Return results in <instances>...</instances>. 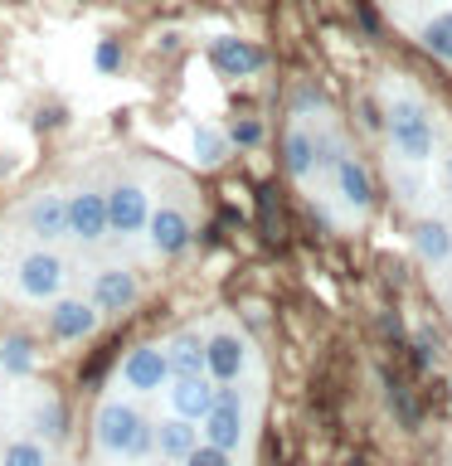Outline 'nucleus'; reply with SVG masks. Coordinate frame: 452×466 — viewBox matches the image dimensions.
Masks as SVG:
<instances>
[{
	"instance_id": "b1692460",
	"label": "nucleus",
	"mask_w": 452,
	"mask_h": 466,
	"mask_svg": "<svg viewBox=\"0 0 452 466\" xmlns=\"http://www.w3.org/2000/svg\"><path fill=\"white\" fill-rule=\"evenodd\" d=\"M0 466H54V447H44L39 437H15L0 447Z\"/></svg>"
},
{
	"instance_id": "423d86ee",
	"label": "nucleus",
	"mask_w": 452,
	"mask_h": 466,
	"mask_svg": "<svg viewBox=\"0 0 452 466\" xmlns=\"http://www.w3.org/2000/svg\"><path fill=\"white\" fill-rule=\"evenodd\" d=\"M10 282L15 291H20L25 301H39V306H49L54 297H64V282H68V262L54 253V248H29V253L15 258V268H10Z\"/></svg>"
},
{
	"instance_id": "f3484780",
	"label": "nucleus",
	"mask_w": 452,
	"mask_h": 466,
	"mask_svg": "<svg viewBox=\"0 0 452 466\" xmlns=\"http://www.w3.org/2000/svg\"><path fill=\"white\" fill-rule=\"evenodd\" d=\"M214 399H219V384H214L210 374H175L170 384H166L170 413L175 418H190V422H200L204 413H210Z\"/></svg>"
},
{
	"instance_id": "393cba45",
	"label": "nucleus",
	"mask_w": 452,
	"mask_h": 466,
	"mask_svg": "<svg viewBox=\"0 0 452 466\" xmlns=\"http://www.w3.org/2000/svg\"><path fill=\"white\" fill-rule=\"evenodd\" d=\"M423 175H428V170H414V166H389V185H394V195H399L404 209L428 214V209H423V204H428V195H423Z\"/></svg>"
},
{
	"instance_id": "0eeeda50",
	"label": "nucleus",
	"mask_w": 452,
	"mask_h": 466,
	"mask_svg": "<svg viewBox=\"0 0 452 466\" xmlns=\"http://www.w3.org/2000/svg\"><path fill=\"white\" fill-rule=\"evenodd\" d=\"M326 131L331 127H312L306 116H292V127L282 131V170L302 189L321 185V166H326Z\"/></svg>"
},
{
	"instance_id": "4be33fe9",
	"label": "nucleus",
	"mask_w": 452,
	"mask_h": 466,
	"mask_svg": "<svg viewBox=\"0 0 452 466\" xmlns=\"http://www.w3.org/2000/svg\"><path fill=\"white\" fill-rule=\"evenodd\" d=\"M190 151H195V166H200V170H219V166L229 160L233 141H229V131H224V127L200 122L195 131H190Z\"/></svg>"
},
{
	"instance_id": "7ed1b4c3",
	"label": "nucleus",
	"mask_w": 452,
	"mask_h": 466,
	"mask_svg": "<svg viewBox=\"0 0 452 466\" xmlns=\"http://www.w3.org/2000/svg\"><path fill=\"white\" fill-rule=\"evenodd\" d=\"M200 437L219 451H239L248 447V437H253V393L243 384H219V399L214 408L200 418Z\"/></svg>"
},
{
	"instance_id": "6e6552de",
	"label": "nucleus",
	"mask_w": 452,
	"mask_h": 466,
	"mask_svg": "<svg viewBox=\"0 0 452 466\" xmlns=\"http://www.w3.org/2000/svg\"><path fill=\"white\" fill-rule=\"evenodd\" d=\"M190 243H195V214L180 199L151 204V218H146V248H151V258L175 262L190 253Z\"/></svg>"
},
{
	"instance_id": "1a4fd4ad",
	"label": "nucleus",
	"mask_w": 452,
	"mask_h": 466,
	"mask_svg": "<svg viewBox=\"0 0 452 466\" xmlns=\"http://www.w3.org/2000/svg\"><path fill=\"white\" fill-rule=\"evenodd\" d=\"M108 233L112 238H141L146 233V218H151V189H146L137 175H122V180H112L108 189Z\"/></svg>"
},
{
	"instance_id": "bb28decb",
	"label": "nucleus",
	"mask_w": 452,
	"mask_h": 466,
	"mask_svg": "<svg viewBox=\"0 0 452 466\" xmlns=\"http://www.w3.org/2000/svg\"><path fill=\"white\" fill-rule=\"evenodd\" d=\"M229 141L243 146V151H253V146H262V122L258 116H239V122L229 127Z\"/></svg>"
},
{
	"instance_id": "f257e3e1",
	"label": "nucleus",
	"mask_w": 452,
	"mask_h": 466,
	"mask_svg": "<svg viewBox=\"0 0 452 466\" xmlns=\"http://www.w3.org/2000/svg\"><path fill=\"white\" fill-rule=\"evenodd\" d=\"M379 112H385V156L389 166H414V170H433L437 151H443V127H437L433 102L418 93L414 83H389L385 97H379Z\"/></svg>"
},
{
	"instance_id": "dca6fc26",
	"label": "nucleus",
	"mask_w": 452,
	"mask_h": 466,
	"mask_svg": "<svg viewBox=\"0 0 452 466\" xmlns=\"http://www.w3.org/2000/svg\"><path fill=\"white\" fill-rule=\"evenodd\" d=\"M200 442H204V437H200V422L175 418V413L151 418V461H160V466H180Z\"/></svg>"
},
{
	"instance_id": "7c9ffc66",
	"label": "nucleus",
	"mask_w": 452,
	"mask_h": 466,
	"mask_svg": "<svg viewBox=\"0 0 452 466\" xmlns=\"http://www.w3.org/2000/svg\"><path fill=\"white\" fill-rule=\"evenodd\" d=\"M385 5H408V0H385Z\"/></svg>"
},
{
	"instance_id": "4468645a",
	"label": "nucleus",
	"mask_w": 452,
	"mask_h": 466,
	"mask_svg": "<svg viewBox=\"0 0 452 466\" xmlns=\"http://www.w3.org/2000/svg\"><path fill=\"white\" fill-rule=\"evenodd\" d=\"M68 238L78 248H98L108 233V195L98 185H78L68 189Z\"/></svg>"
},
{
	"instance_id": "9d476101",
	"label": "nucleus",
	"mask_w": 452,
	"mask_h": 466,
	"mask_svg": "<svg viewBox=\"0 0 452 466\" xmlns=\"http://www.w3.org/2000/svg\"><path fill=\"white\" fill-rule=\"evenodd\" d=\"M170 360H166V345H131L127 355H122V364H117V384H122L127 393H160L170 384Z\"/></svg>"
},
{
	"instance_id": "9b49d317",
	"label": "nucleus",
	"mask_w": 452,
	"mask_h": 466,
	"mask_svg": "<svg viewBox=\"0 0 452 466\" xmlns=\"http://www.w3.org/2000/svg\"><path fill=\"white\" fill-rule=\"evenodd\" d=\"M44 326H49V340L58 345H83L98 335L102 311L87 297H54L49 311H44Z\"/></svg>"
},
{
	"instance_id": "39448f33",
	"label": "nucleus",
	"mask_w": 452,
	"mask_h": 466,
	"mask_svg": "<svg viewBox=\"0 0 452 466\" xmlns=\"http://www.w3.org/2000/svg\"><path fill=\"white\" fill-rule=\"evenodd\" d=\"M248 370H253V345L248 335L233 326V320H214L204 330V374L214 384H243Z\"/></svg>"
},
{
	"instance_id": "f03ea898",
	"label": "nucleus",
	"mask_w": 452,
	"mask_h": 466,
	"mask_svg": "<svg viewBox=\"0 0 452 466\" xmlns=\"http://www.w3.org/2000/svg\"><path fill=\"white\" fill-rule=\"evenodd\" d=\"M93 451L102 461H151V418L127 399H102L93 408Z\"/></svg>"
},
{
	"instance_id": "a211bd4d",
	"label": "nucleus",
	"mask_w": 452,
	"mask_h": 466,
	"mask_svg": "<svg viewBox=\"0 0 452 466\" xmlns=\"http://www.w3.org/2000/svg\"><path fill=\"white\" fill-rule=\"evenodd\" d=\"M210 64L224 73V78H253L268 58H262L258 44H248L239 35H219V39H210Z\"/></svg>"
},
{
	"instance_id": "c85d7f7f",
	"label": "nucleus",
	"mask_w": 452,
	"mask_h": 466,
	"mask_svg": "<svg viewBox=\"0 0 452 466\" xmlns=\"http://www.w3.org/2000/svg\"><path fill=\"white\" fill-rule=\"evenodd\" d=\"M437 297H443V311L452 320V272H443V282H437Z\"/></svg>"
},
{
	"instance_id": "6ab92c4d",
	"label": "nucleus",
	"mask_w": 452,
	"mask_h": 466,
	"mask_svg": "<svg viewBox=\"0 0 452 466\" xmlns=\"http://www.w3.org/2000/svg\"><path fill=\"white\" fill-rule=\"evenodd\" d=\"M414 44L428 58H437L443 68H452V5H433L423 20L414 25Z\"/></svg>"
},
{
	"instance_id": "c756f323",
	"label": "nucleus",
	"mask_w": 452,
	"mask_h": 466,
	"mask_svg": "<svg viewBox=\"0 0 452 466\" xmlns=\"http://www.w3.org/2000/svg\"><path fill=\"white\" fill-rule=\"evenodd\" d=\"M443 466H452V447H447V451H443Z\"/></svg>"
},
{
	"instance_id": "412c9836",
	"label": "nucleus",
	"mask_w": 452,
	"mask_h": 466,
	"mask_svg": "<svg viewBox=\"0 0 452 466\" xmlns=\"http://www.w3.org/2000/svg\"><path fill=\"white\" fill-rule=\"evenodd\" d=\"M160 345H166L170 374H204V330L200 326H180Z\"/></svg>"
},
{
	"instance_id": "a878e982",
	"label": "nucleus",
	"mask_w": 452,
	"mask_h": 466,
	"mask_svg": "<svg viewBox=\"0 0 452 466\" xmlns=\"http://www.w3.org/2000/svg\"><path fill=\"white\" fill-rule=\"evenodd\" d=\"M433 189H437V204H443V209L452 214V141L443 146V151H437V160H433Z\"/></svg>"
},
{
	"instance_id": "aec40b11",
	"label": "nucleus",
	"mask_w": 452,
	"mask_h": 466,
	"mask_svg": "<svg viewBox=\"0 0 452 466\" xmlns=\"http://www.w3.org/2000/svg\"><path fill=\"white\" fill-rule=\"evenodd\" d=\"M73 432V418L64 399H54V393H44V399H35V408H29V437H39L44 447H64Z\"/></svg>"
},
{
	"instance_id": "2f4dec72",
	"label": "nucleus",
	"mask_w": 452,
	"mask_h": 466,
	"mask_svg": "<svg viewBox=\"0 0 452 466\" xmlns=\"http://www.w3.org/2000/svg\"><path fill=\"white\" fill-rule=\"evenodd\" d=\"M156 466H160V461H156Z\"/></svg>"
},
{
	"instance_id": "5701e85b",
	"label": "nucleus",
	"mask_w": 452,
	"mask_h": 466,
	"mask_svg": "<svg viewBox=\"0 0 452 466\" xmlns=\"http://www.w3.org/2000/svg\"><path fill=\"white\" fill-rule=\"evenodd\" d=\"M35 364H39V355H35V340H29V335H5V340H0V370L10 379L35 374Z\"/></svg>"
},
{
	"instance_id": "f8f14e48",
	"label": "nucleus",
	"mask_w": 452,
	"mask_h": 466,
	"mask_svg": "<svg viewBox=\"0 0 452 466\" xmlns=\"http://www.w3.org/2000/svg\"><path fill=\"white\" fill-rule=\"evenodd\" d=\"M87 301H93L102 316H127V311H137V301H141V277L131 272V268H122V262H108V268H98L93 282H87Z\"/></svg>"
},
{
	"instance_id": "2eb2a0df",
	"label": "nucleus",
	"mask_w": 452,
	"mask_h": 466,
	"mask_svg": "<svg viewBox=\"0 0 452 466\" xmlns=\"http://www.w3.org/2000/svg\"><path fill=\"white\" fill-rule=\"evenodd\" d=\"M408 238H414V258L433 277L452 272V214H414Z\"/></svg>"
},
{
	"instance_id": "cd10ccee",
	"label": "nucleus",
	"mask_w": 452,
	"mask_h": 466,
	"mask_svg": "<svg viewBox=\"0 0 452 466\" xmlns=\"http://www.w3.org/2000/svg\"><path fill=\"white\" fill-rule=\"evenodd\" d=\"M180 466H239V457H233V451H219V447H210V442H200Z\"/></svg>"
},
{
	"instance_id": "ddd939ff",
	"label": "nucleus",
	"mask_w": 452,
	"mask_h": 466,
	"mask_svg": "<svg viewBox=\"0 0 452 466\" xmlns=\"http://www.w3.org/2000/svg\"><path fill=\"white\" fill-rule=\"evenodd\" d=\"M20 228L29 243L39 248H54L68 238V195H58V189H44V195H35L20 209Z\"/></svg>"
},
{
	"instance_id": "20e7f679",
	"label": "nucleus",
	"mask_w": 452,
	"mask_h": 466,
	"mask_svg": "<svg viewBox=\"0 0 452 466\" xmlns=\"http://www.w3.org/2000/svg\"><path fill=\"white\" fill-rule=\"evenodd\" d=\"M321 180H326V199H331L345 218H355V224L375 209V180H370V170H365V160L350 151L345 141L335 146V156L326 160Z\"/></svg>"
}]
</instances>
